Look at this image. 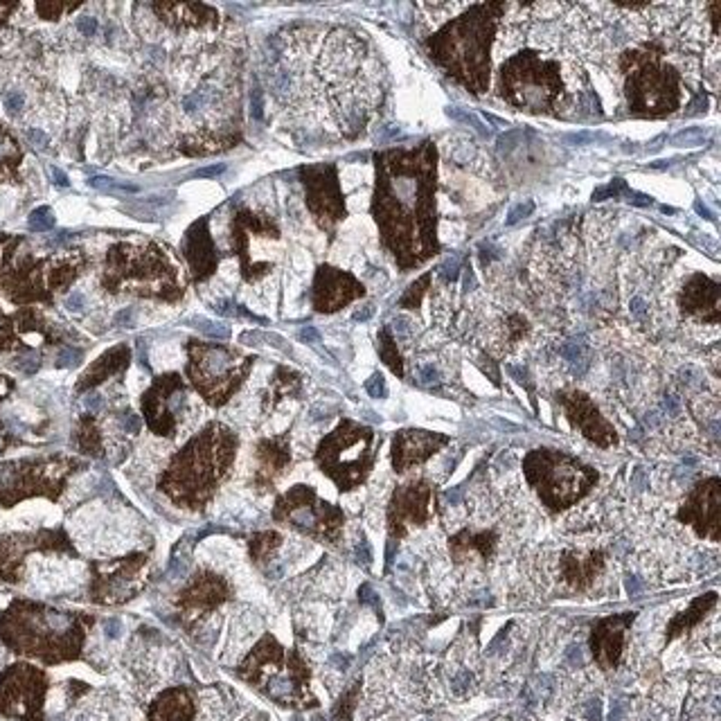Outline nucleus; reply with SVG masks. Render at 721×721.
<instances>
[{
    "instance_id": "obj_3",
    "label": "nucleus",
    "mask_w": 721,
    "mask_h": 721,
    "mask_svg": "<svg viewBox=\"0 0 721 721\" xmlns=\"http://www.w3.org/2000/svg\"><path fill=\"white\" fill-rule=\"evenodd\" d=\"M237 451V435L223 424H210L183 449L163 478V491L190 507L210 500L228 474Z\"/></svg>"
},
{
    "instance_id": "obj_47",
    "label": "nucleus",
    "mask_w": 721,
    "mask_h": 721,
    "mask_svg": "<svg viewBox=\"0 0 721 721\" xmlns=\"http://www.w3.org/2000/svg\"><path fill=\"white\" fill-rule=\"evenodd\" d=\"M77 27H79V32H84L86 37H93L95 30H97V23H95V18H82L77 23Z\"/></svg>"
},
{
    "instance_id": "obj_25",
    "label": "nucleus",
    "mask_w": 721,
    "mask_h": 721,
    "mask_svg": "<svg viewBox=\"0 0 721 721\" xmlns=\"http://www.w3.org/2000/svg\"><path fill=\"white\" fill-rule=\"evenodd\" d=\"M715 604H717V593L710 591V593L701 595V598H696L685 611H681L679 615H674L670 627H667V643H670V640H674V638L683 636L694 624H699L703 620V615L710 611Z\"/></svg>"
},
{
    "instance_id": "obj_22",
    "label": "nucleus",
    "mask_w": 721,
    "mask_h": 721,
    "mask_svg": "<svg viewBox=\"0 0 721 721\" xmlns=\"http://www.w3.org/2000/svg\"><path fill=\"white\" fill-rule=\"evenodd\" d=\"M163 20L176 27H210L216 25L219 14L208 5H183V3H167V5H154Z\"/></svg>"
},
{
    "instance_id": "obj_30",
    "label": "nucleus",
    "mask_w": 721,
    "mask_h": 721,
    "mask_svg": "<svg viewBox=\"0 0 721 721\" xmlns=\"http://www.w3.org/2000/svg\"><path fill=\"white\" fill-rule=\"evenodd\" d=\"M54 226V214L50 208H37L30 214V228L34 233H45Z\"/></svg>"
},
{
    "instance_id": "obj_36",
    "label": "nucleus",
    "mask_w": 721,
    "mask_h": 721,
    "mask_svg": "<svg viewBox=\"0 0 721 721\" xmlns=\"http://www.w3.org/2000/svg\"><path fill=\"white\" fill-rule=\"evenodd\" d=\"M532 210H534V203H532V201L519 203L517 208H514V210L510 212V216H507V221H505V223H507V226H514L517 221L525 219V216H530V214H532Z\"/></svg>"
},
{
    "instance_id": "obj_50",
    "label": "nucleus",
    "mask_w": 721,
    "mask_h": 721,
    "mask_svg": "<svg viewBox=\"0 0 721 721\" xmlns=\"http://www.w3.org/2000/svg\"><path fill=\"white\" fill-rule=\"evenodd\" d=\"M124 426H127V431L138 433L140 431V419L135 417L133 413H127V415H124Z\"/></svg>"
},
{
    "instance_id": "obj_27",
    "label": "nucleus",
    "mask_w": 721,
    "mask_h": 721,
    "mask_svg": "<svg viewBox=\"0 0 721 721\" xmlns=\"http://www.w3.org/2000/svg\"><path fill=\"white\" fill-rule=\"evenodd\" d=\"M280 543H282V536L278 532H259L253 536V541H250V555H253V559H257V562H261V559H266Z\"/></svg>"
},
{
    "instance_id": "obj_23",
    "label": "nucleus",
    "mask_w": 721,
    "mask_h": 721,
    "mask_svg": "<svg viewBox=\"0 0 721 721\" xmlns=\"http://www.w3.org/2000/svg\"><path fill=\"white\" fill-rule=\"evenodd\" d=\"M498 543V534L494 530H483V532H469L462 530L453 534L449 539V550L455 564H462L467 557H472L474 553H478L483 559H489L491 553L496 550Z\"/></svg>"
},
{
    "instance_id": "obj_7",
    "label": "nucleus",
    "mask_w": 721,
    "mask_h": 721,
    "mask_svg": "<svg viewBox=\"0 0 721 721\" xmlns=\"http://www.w3.org/2000/svg\"><path fill=\"white\" fill-rule=\"evenodd\" d=\"M316 462L340 491L354 489L374 464V431L343 419L316 451Z\"/></svg>"
},
{
    "instance_id": "obj_1",
    "label": "nucleus",
    "mask_w": 721,
    "mask_h": 721,
    "mask_svg": "<svg viewBox=\"0 0 721 721\" xmlns=\"http://www.w3.org/2000/svg\"><path fill=\"white\" fill-rule=\"evenodd\" d=\"M376 187L372 214L383 246L399 271L421 266L440 253L438 242V149L424 140L413 149L374 154Z\"/></svg>"
},
{
    "instance_id": "obj_43",
    "label": "nucleus",
    "mask_w": 721,
    "mask_h": 721,
    "mask_svg": "<svg viewBox=\"0 0 721 721\" xmlns=\"http://www.w3.org/2000/svg\"><path fill=\"white\" fill-rule=\"evenodd\" d=\"M84 304H86V297H84V293H73V295L66 300V307L70 309V312H82Z\"/></svg>"
},
{
    "instance_id": "obj_5",
    "label": "nucleus",
    "mask_w": 721,
    "mask_h": 721,
    "mask_svg": "<svg viewBox=\"0 0 721 721\" xmlns=\"http://www.w3.org/2000/svg\"><path fill=\"white\" fill-rule=\"evenodd\" d=\"M496 88L505 104L534 116H557L566 99L562 63L543 59L536 50H523L503 61Z\"/></svg>"
},
{
    "instance_id": "obj_15",
    "label": "nucleus",
    "mask_w": 721,
    "mask_h": 721,
    "mask_svg": "<svg viewBox=\"0 0 721 721\" xmlns=\"http://www.w3.org/2000/svg\"><path fill=\"white\" fill-rule=\"evenodd\" d=\"M185 404V390L176 374L163 376L144 397V413L149 426L160 435H171L176 426V415Z\"/></svg>"
},
{
    "instance_id": "obj_11",
    "label": "nucleus",
    "mask_w": 721,
    "mask_h": 721,
    "mask_svg": "<svg viewBox=\"0 0 721 721\" xmlns=\"http://www.w3.org/2000/svg\"><path fill=\"white\" fill-rule=\"evenodd\" d=\"M300 180L307 192V208L314 214L316 223L323 230L331 233L338 221L347 216L345 201H343L336 165H309L300 169Z\"/></svg>"
},
{
    "instance_id": "obj_32",
    "label": "nucleus",
    "mask_w": 721,
    "mask_h": 721,
    "mask_svg": "<svg viewBox=\"0 0 721 721\" xmlns=\"http://www.w3.org/2000/svg\"><path fill=\"white\" fill-rule=\"evenodd\" d=\"M194 327H197L203 336H210V338H228L230 336V329H228L226 325H219V323H212V320H192Z\"/></svg>"
},
{
    "instance_id": "obj_6",
    "label": "nucleus",
    "mask_w": 721,
    "mask_h": 721,
    "mask_svg": "<svg viewBox=\"0 0 721 721\" xmlns=\"http://www.w3.org/2000/svg\"><path fill=\"white\" fill-rule=\"evenodd\" d=\"M523 474L550 512H564L598 483V472L577 457L555 449H534L523 457Z\"/></svg>"
},
{
    "instance_id": "obj_14",
    "label": "nucleus",
    "mask_w": 721,
    "mask_h": 721,
    "mask_svg": "<svg viewBox=\"0 0 721 721\" xmlns=\"http://www.w3.org/2000/svg\"><path fill=\"white\" fill-rule=\"evenodd\" d=\"M719 496L721 483L717 476L701 480L685 498L677 519L692 525L699 536H710L713 541H719Z\"/></svg>"
},
{
    "instance_id": "obj_37",
    "label": "nucleus",
    "mask_w": 721,
    "mask_h": 721,
    "mask_svg": "<svg viewBox=\"0 0 721 721\" xmlns=\"http://www.w3.org/2000/svg\"><path fill=\"white\" fill-rule=\"evenodd\" d=\"M359 600H361L363 604H372L374 609L381 613V600L376 598V593H374V588L370 586V584H363V586H361V591H359Z\"/></svg>"
},
{
    "instance_id": "obj_41",
    "label": "nucleus",
    "mask_w": 721,
    "mask_h": 721,
    "mask_svg": "<svg viewBox=\"0 0 721 721\" xmlns=\"http://www.w3.org/2000/svg\"><path fill=\"white\" fill-rule=\"evenodd\" d=\"M11 156H16L14 142H11L9 138H5V135H0V163H5V160H9Z\"/></svg>"
},
{
    "instance_id": "obj_21",
    "label": "nucleus",
    "mask_w": 721,
    "mask_h": 721,
    "mask_svg": "<svg viewBox=\"0 0 721 721\" xmlns=\"http://www.w3.org/2000/svg\"><path fill=\"white\" fill-rule=\"evenodd\" d=\"M257 460H259V472H257V483L271 485L284 469L291 462L289 444L287 438H273V440H261L257 444Z\"/></svg>"
},
{
    "instance_id": "obj_12",
    "label": "nucleus",
    "mask_w": 721,
    "mask_h": 721,
    "mask_svg": "<svg viewBox=\"0 0 721 721\" xmlns=\"http://www.w3.org/2000/svg\"><path fill=\"white\" fill-rule=\"evenodd\" d=\"M431 498L433 485L426 478H417L413 483L395 489L390 507H388V530L393 539H402L410 525H426L431 519Z\"/></svg>"
},
{
    "instance_id": "obj_56",
    "label": "nucleus",
    "mask_w": 721,
    "mask_h": 721,
    "mask_svg": "<svg viewBox=\"0 0 721 721\" xmlns=\"http://www.w3.org/2000/svg\"><path fill=\"white\" fill-rule=\"evenodd\" d=\"M627 586H629V593H638L640 588H638V579L636 577H627Z\"/></svg>"
},
{
    "instance_id": "obj_26",
    "label": "nucleus",
    "mask_w": 721,
    "mask_h": 721,
    "mask_svg": "<svg viewBox=\"0 0 721 721\" xmlns=\"http://www.w3.org/2000/svg\"><path fill=\"white\" fill-rule=\"evenodd\" d=\"M379 354H381V359L383 363L390 368L397 376H404V361L402 357H399V352H397V343L393 338V331L390 327H383L379 331Z\"/></svg>"
},
{
    "instance_id": "obj_39",
    "label": "nucleus",
    "mask_w": 721,
    "mask_h": 721,
    "mask_svg": "<svg viewBox=\"0 0 721 721\" xmlns=\"http://www.w3.org/2000/svg\"><path fill=\"white\" fill-rule=\"evenodd\" d=\"M417 381L421 386H433V383L440 381V374L433 365H424V368H419V372H417Z\"/></svg>"
},
{
    "instance_id": "obj_33",
    "label": "nucleus",
    "mask_w": 721,
    "mask_h": 721,
    "mask_svg": "<svg viewBox=\"0 0 721 721\" xmlns=\"http://www.w3.org/2000/svg\"><path fill=\"white\" fill-rule=\"evenodd\" d=\"M90 185L97 187V190H104V192H124V194H133V192L140 190V187H135V185H124V183H118V180H113V178H104V176L90 178Z\"/></svg>"
},
{
    "instance_id": "obj_48",
    "label": "nucleus",
    "mask_w": 721,
    "mask_h": 721,
    "mask_svg": "<svg viewBox=\"0 0 721 721\" xmlns=\"http://www.w3.org/2000/svg\"><path fill=\"white\" fill-rule=\"evenodd\" d=\"M27 138H30L34 144H37V147H45V144H48V135H45L43 131H39V129H30V131H27Z\"/></svg>"
},
{
    "instance_id": "obj_46",
    "label": "nucleus",
    "mask_w": 721,
    "mask_h": 721,
    "mask_svg": "<svg viewBox=\"0 0 721 721\" xmlns=\"http://www.w3.org/2000/svg\"><path fill=\"white\" fill-rule=\"evenodd\" d=\"M586 717H588L591 721H600V719H602V703H600L598 699H595V701H588V705H586Z\"/></svg>"
},
{
    "instance_id": "obj_52",
    "label": "nucleus",
    "mask_w": 721,
    "mask_h": 721,
    "mask_svg": "<svg viewBox=\"0 0 721 721\" xmlns=\"http://www.w3.org/2000/svg\"><path fill=\"white\" fill-rule=\"evenodd\" d=\"M86 406H88L90 410H99V408H101V397H99L97 393L88 395V397H86Z\"/></svg>"
},
{
    "instance_id": "obj_54",
    "label": "nucleus",
    "mask_w": 721,
    "mask_h": 721,
    "mask_svg": "<svg viewBox=\"0 0 721 721\" xmlns=\"http://www.w3.org/2000/svg\"><path fill=\"white\" fill-rule=\"evenodd\" d=\"M120 631H122V627H120V622H118V620H113V622H109V624H106V634H109L111 638H118V636H120Z\"/></svg>"
},
{
    "instance_id": "obj_18",
    "label": "nucleus",
    "mask_w": 721,
    "mask_h": 721,
    "mask_svg": "<svg viewBox=\"0 0 721 721\" xmlns=\"http://www.w3.org/2000/svg\"><path fill=\"white\" fill-rule=\"evenodd\" d=\"M634 620H636V613L631 611V613L609 615L593 624L591 651H593L595 663H598L604 672L617 667V663H620V656H622V647H624V631L631 627Z\"/></svg>"
},
{
    "instance_id": "obj_29",
    "label": "nucleus",
    "mask_w": 721,
    "mask_h": 721,
    "mask_svg": "<svg viewBox=\"0 0 721 721\" xmlns=\"http://www.w3.org/2000/svg\"><path fill=\"white\" fill-rule=\"evenodd\" d=\"M429 284H431V273H426V276H421L417 282L410 284L408 291L402 295V300H399V304L406 307V309H417L421 304V297H424Z\"/></svg>"
},
{
    "instance_id": "obj_9",
    "label": "nucleus",
    "mask_w": 721,
    "mask_h": 721,
    "mask_svg": "<svg viewBox=\"0 0 721 721\" xmlns=\"http://www.w3.org/2000/svg\"><path fill=\"white\" fill-rule=\"evenodd\" d=\"M190 379L197 390L208 399L212 406L226 404L237 390L255 359L242 357L239 352L223 345H208V343H190Z\"/></svg>"
},
{
    "instance_id": "obj_42",
    "label": "nucleus",
    "mask_w": 721,
    "mask_h": 721,
    "mask_svg": "<svg viewBox=\"0 0 721 721\" xmlns=\"http://www.w3.org/2000/svg\"><path fill=\"white\" fill-rule=\"evenodd\" d=\"M357 559H359V564L365 566V568H368L370 562H372L370 546H368V541H365V539H361V543H359V548H357Z\"/></svg>"
},
{
    "instance_id": "obj_24",
    "label": "nucleus",
    "mask_w": 721,
    "mask_h": 721,
    "mask_svg": "<svg viewBox=\"0 0 721 721\" xmlns=\"http://www.w3.org/2000/svg\"><path fill=\"white\" fill-rule=\"evenodd\" d=\"M604 568V555L591 553L588 557H577L575 553L562 555V570L564 579L575 588H586L593 584V579L600 575Z\"/></svg>"
},
{
    "instance_id": "obj_31",
    "label": "nucleus",
    "mask_w": 721,
    "mask_h": 721,
    "mask_svg": "<svg viewBox=\"0 0 721 721\" xmlns=\"http://www.w3.org/2000/svg\"><path fill=\"white\" fill-rule=\"evenodd\" d=\"M620 194H629V187L622 178H613L609 185H604L600 190L593 192V201H604V199H617Z\"/></svg>"
},
{
    "instance_id": "obj_35",
    "label": "nucleus",
    "mask_w": 721,
    "mask_h": 721,
    "mask_svg": "<svg viewBox=\"0 0 721 721\" xmlns=\"http://www.w3.org/2000/svg\"><path fill=\"white\" fill-rule=\"evenodd\" d=\"M438 276L449 284V282H455L457 276H460V259H446L444 264L438 269Z\"/></svg>"
},
{
    "instance_id": "obj_53",
    "label": "nucleus",
    "mask_w": 721,
    "mask_h": 721,
    "mask_svg": "<svg viewBox=\"0 0 721 721\" xmlns=\"http://www.w3.org/2000/svg\"><path fill=\"white\" fill-rule=\"evenodd\" d=\"M372 312H374V307H372V304L363 307V309H359L357 314H354V320H368V318L372 316Z\"/></svg>"
},
{
    "instance_id": "obj_20",
    "label": "nucleus",
    "mask_w": 721,
    "mask_h": 721,
    "mask_svg": "<svg viewBox=\"0 0 721 721\" xmlns=\"http://www.w3.org/2000/svg\"><path fill=\"white\" fill-rule=\"evenodd\" d=\"M208 226H210V219L203 216V219L190 226L185 239H183V253L187 257L192 278L197 282L208 280L216 271V264H219V255H216Z\"/></svg>"
},
{
    "instance_id": "obj_49",
    "label": "nucleus",
    "mask_w": 721,
    "mask_h": 721,
    "mask_svg": "<svg viewBox=\"0 0 721 721\" xmlns=\"http://www.w3.org/2000/svg\"><path fill=\"white\" fill-rule=\"evenodd\" d=\"M226 169V165H214V167H205V169H199L194 176H199V178H210V176H216V174H221V171Z\"/></svg>"
},
{
    "instance_id": "obj_19",
    "label": "nucleus",
    "mask_w": 721,
    "mask_h": 721,
    "mask_svg": "<svg viewBox=\"0 0 721 721\" xmlns=\"http://www.w3.org/2000/svg\"><path fill=\"white\" fill-rule=\"evenodd\" d=\"M679 307L685 316L705 320V323H719V282L710 280L703 273H694L685 280Z\"/></svg>"
},
{
    "instance_id": "obj_34",
    "label": "nucleus",
    "mask_w": 721,
    "mask_h": 721,
    "mask_svg": "<svg viewBox=\"0 0 721 721\" xmlns=\"http://www.w3.org/2000/svg\"><path fill=\"white\" fill-rule=\"evenodd\" d=\"M365 390H368V395L374 397V399H383L388 395V388H386L383 376L379 372H374L370 379L365 381Z\"/></svg>"
},
{
    "instance_id": "obj_45",
    "label": "nucleus",
    "mask_w": 721,
    "mask_h": 721,
    "mask_svg": "<svg viewBox=\"0 0 721 721\" xmlns=\"http://www.w3.org/2000/svg\"><path fill=\"white\" fill-rule=\"evenodd\" d=\"M79 361V352H73V350H63L59 354V365L61 368H68V365H75Z\"/></svg>"
},
{
    "instance_id": "obj_16",
    "label": "nucleus",
    "mask_w": 721,
    "mask_h": 721,
    "mask_svg": "<svg viewBox=\"0 0 721 721\" xmlns=\"http://www.w3.org/2000/svg\"><path fill=\"white\" fill-rule=\"evenodd\" d=\"M365 293L363 284L352 273L320 266L314 278V307L320 314H334Z\"/></svg>"
},
{
    "instance_id": "obj_55",
    "label": "nucleus",
    "mask_w": 721,
    "mask_h": 721,
    "mask_svg": "<svg viewBox=\"0 0 721 721\" xmlns=\"http://www.w3.org/2000/svg\"><path fill=\"white\" fill-rule=\"evenodd\" d=\"M52 176H54V183H56V185H68V176L63 174V171L52 169Z\"/></svg>"
},
{
    "instance_id": "obj_44",
    "label": "nucleus",
    "mask_w": 721,
    "mask_h": 721,
    "mask_svg": "<svg viewBox=\"0 0 721 721\" xmlns=\"http://www.w3.org/2000/svg\"><path fill=\"white\" fill-rule=\"evenodd\" d=\"M393 329L397 331V336H408L410 334V320L404 318V316H399L393 320Z\"/></svg>"
},
{
    "instance_id": "obj_40",
    "label": "nucleus",
    "mask_w": 721,
    "mask_h": 721,
    "mask_svg": "<svg viewBox=\"0 0 721 721\" xmlns=\"http://www.w3.org/2000/svg\"><path fill=\"white\" fill-rule=\"evenodd\" d=\"M23 106H25V97H23V93H16V90H11V93L5 97V109L9 113H18Z\"/></svg>"
},
{
    "instance_id": "obj_28",
    "label": "nucleus",
    "mask_w": 721,
    "mask_h": 721,
    "mask_svg": "<svg viewBox=\"0 0 721 721\" xmlns=\"http://www.w3.org/2000/svg\"><path fill=\"white\" fill-rule=\"evenodd\" d=\"M562 354H564V359L573 365V370L577 374H581L584 370H586V365H588V350L584 343L579 340H568L566 345L562 347Z\"/></svg>"
},
{
    "instance_id": "obj_51",
    "label": "nucleus",
    "mask_w": 721,
    "mask_h": 721,
    "mask_svg": "<svg viewBox=\"0 0 721 721\" xmlns=\"http://www.w3.org/2000/svg\"><path fill=\"white\" fill-rule=\"evenodd\" d=\"M318 331L314 329V327H307V329H302L300 331V340H304V343H318Z\"/></svg>"
},
{
    "instance_id": "obj_13",
    "label": "nucleus",
    "mask_w": 721,
    "mask_h": 721,
    "mask_svg": "<svg viewBox=\"0 0 721 721\" xmlns=\"http://www.w3.org/2000/svg\"><path fill=\"white\" fill-rule=\"evenodd\" d=\"M557 402L562 404L570 424H573L575 429H579L586 440L602 446V449H609V446L617 444L615 429L606 421V417L600 413L598 406L593 404V399L586 393L562 390L557 395Z\"/></svg>"
},
{
    "instance_id": "obj_2",
    "label": "nucleus",
    "mask_w": 721,
    "mask_h": 721,
    "mask_svg": "<svg viewBox=\"0 0 721 721\" xmlns=\"http://www.w3.org/2000/svg\"><path fill=\"white\" fill-rule=\"evenodd\" d=\"M505 9V3L469 5L426 41L431 59L474 95L489 88V52Z\"/></svg>"
},
{
    "instance_id": "obj_8",
    "label": "nucleus",
    "mask_w": 721,
    "mask_h": 721,
    "mask_svg": "<svg viewBox=\"0 0 721 721\" xmlns=\"http://www.w3.org/2000/svg\"><path fill=\"white\" fill-rule=\"evenodd\" d=\"M111 282H124L131 291L140 295H158L165 300H176L183 293L178 271L158 246H131L124 244L111 250Z\"/></svg>"
},
{
    "instance_id": "obj_4",
    "label": "nucleus",
    "mask_w": 721,
    "mask_h": 721,
    "mask_svg": "<svg viewBox=\"0 0 721 721\" xmlns=\"http://www.w3.org/2000/svg\"><path fill=\"white\" fill-rule=\"evenodd\" d=\"M663 56L665 48L658 41L624 50L617 56L631 116L665 118L681 106V73Z\"/></svg>"
},
{
    "instance_id": "obj_10",
    "label": "nucleus",
    "mask_w": 721,
    "mask_h": 721,
    "mask_svg": "<svg viewBox=\"0 0 721 721\" xmlns=\"http://www.w3.org/2000/svg\"><path fill=\"white\" fill-rule=\"evenodd\" d=\"M273 519L287 523L304 534L318 536L323 541H336L343 525V512L320 500L312 487L295 485L278 500L276 510H273Z\"/></svg>"
},
{
    "instance_id": "obj_17",
    "label": "nucleus",
    "mask_w": 721,
    "mask_h": 721,
    "mask_svg": "<svg viewBox=\"0 0 721 721\" xmlns=\"http://www.w3.org/2000/svg\"><path fill=\"white\" fill-rule=\"evenodd\" d=\"M451 442L449 435L433 433L424 429H404L397 431L393 438V467L397 474H404L421 462H426L431 455L444 449Z\"/></svg>"
},
{
    "instance_id": "obj_38",
    "label": "nucleus",
    "mask_w": 721,
    "mask_h": 721,
    "mask_svg": "<svg viewBox=\"0 0 721 721\" xmlns=\"http://www.w3.org/2000/svg\"><path fill=\"white\" fill-rule=\"evenodd\" d=\"M354 696H357V688H354V690L347 694V699H345V701H340V705L336 708V721H350V713H352V705H354Z\"/></svg>"
}]
</instances>
